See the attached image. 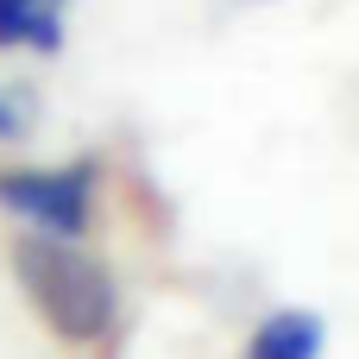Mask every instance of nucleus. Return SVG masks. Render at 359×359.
<instances>
[{
	"label": "nucleus",
	"instance_id": "obj_1",
	"mask_svg": "<svg viewBox=\"0 0 359 359\" xmlns=\"http://www.w3.org/2000/svg\"><path fill=\"white\" fill-rule=\"evenodd\" d=\"M6 271L25 297V309L38 316V328L57 334L63 347H101L120 328V278L82 240L19 233L6 246Z\"/></svg>",
	"mask_w": 359,
	"mask_h": 359
},
{
	"label": "nucleus",
	"instance_id": "obj_2",
	"mask_svg": "<svg viewBox=\"0 0 359 359\" xmlns=\"http://www.w3.org/2000/svg\"><path fill=\"white\" fill-rule=\"evenodd\" d=\"M101 196V158H63V164H0V215L25 233L82 240L95 227Z\"/></svg>",
	"mask_w": 359,
	"mask_h": 359
},
{
	"label": "nucleus",
	"instance_id": "obj_4",
	"mask_svg": "<svg viewBox=\"0 0 359 359\" xmlns=\"http://www.w3.org/2000/svg\"><path fill=\"white\" fill-rule=\"evenodd\" d=\"M0 50L57 57L63 50V13L44 0H0Z\"/></svg>",
	"mask_w": 359,
	"mask_h": 359
},
{
	"label": "nucleus",
	"instance_id": "obj_5",
	"mask_svg": "<svg viewBox=\"0 0 359 359\" xmlns=\"http://www.w3.org/2000/svg\"><path fill=\"white\" fill-rule=\"evenodd\" d=\"M25 133H32V101H25L19 88H6V82H0V145L25 139Z\"/></svg>",
	"mask_w": 359,
	"mask_h": 359
},
{
	"label": "nucleus",
	"instance_id": "obj_6",
	"mask_svg": "<svg viewBox=\"0 0 359 359\" xmlns=\"http://www.w3.org/2000/svg\"><path fill=\"white\" fill-rule=\"evenodd\" d=\"M44 6H57V13H63V19H69V0H44Z\"/></svg>",
	"mask_w": 359,
	"mask_h": 359
},
{
	"label": "nucleus",
	"instance_id": "obj_3",
	"mask_svg": "<svg viewBox=\"0 0 359 359\" xmlns=\"http://www.w3.org/2000/svg\"><path fill=\"white\" fill-rule=\"evenodd\" d=\"M322 353H328V322L316 309H297V303L271 309L240 347V359H322Z\"/></svg>",
	"mask_w": 359,
	"mask_h": 359
}]
</instances>
